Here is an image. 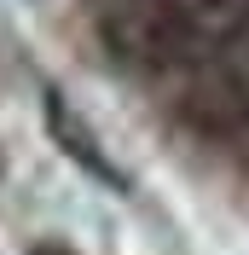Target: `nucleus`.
<instances>
[{"mask_svg":"<svg viewBox=\"0 0 249 255\" xmlns=\"http://www.w3.org/2000/svg\"><path fill=\"white\" fill-rule=\"evenodd\" d=\"M47 133H52V145L76 162L81 174H93L99 186H110V191H127V174L110 162V151L99 145V133L81 122L70 105H64V93H47Z\"/></svg>","mask_w":249,"mask_h":255,"instance_id":"1","label":"nucleus"},{"mask_svg":"<svg viewBox=\"0 0 249 255\" xmlns=\"http://www.w3.org/2000/svg\"><path fill=\"white\" fill-rule=\"evenodd\" d=\"M226 64H232V76H238V81H244V87H249V35H244V41H238L232 52H226Z\"/></svg>","mask_w":249,"mask_h":255,"instance_id":"2","label":"nucleus"},{"mask_svg":"<svg viewBox=\"0 0 249 255\" xmlns=\"http://www.w3.org/2000/svg\"><path fill=\"white\" fill-rule=\"evenodd\" d=\"M29 255H76V250L58 244V238H41V244H29Z\"/></svg>","mask_w":249,"mask_h":255,"instance_id":"3","label":"nucleus"}]
</instances>
